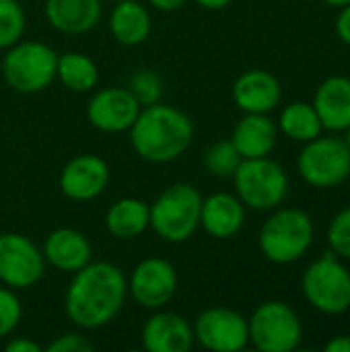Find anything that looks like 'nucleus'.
I'll return each mask as SVG.
<instances>
[{"label":"nucleus","instance_id":"obj_1","mask_svg":"<svg viewBox=\"0 0 350 352\" xmlns=\"http://www.w3.org/2000/svg\"><path fill=\"white\" fill-rule=\"evenodd\" d=\"M128 297V280L111 262H89L76 270L64 297L68 320L83 330H97L116 320Z\"/></svg>","mask_w":350,"mask_h":352},{"label":"nucleus","instance_id":"obj_2","mask_svg":"<svg viewBox=\"0 0 350 352\" xmlns=\"http://www.w3.org/2000/svg\"><path fill=\"white\" fill-rule=\"evenodd\" d=\"M194 138L190 118L173 105L153 103L140 109L130 128V142L136 155L151 163L179 159Z\"/></svg>","mask_w":350,"mask_h":352},{"label":"nucleus","instance_id":"obj_3","mask_svg":"<svg viewBox=\"0 0 350 352\" xmlns=\"http://www.w3.org/2000/svg\"><path fill=\"white\" fill-rule=\"evenodd\" d=\"M314 219L301 208H274L258 235L262 256L278 266L299 262L314 245Z\"/></svg>","mask_w":350,"mask_h":352},{"label":"nucleus","instance_id":"obj_4","mask_svg":"<svg viewBox=\"0 0 350 352\" xmlns=\"http://www.w3.org/2000/svg\"><path fill=\"white\" fill-rule=\"evenodd\" d=\"M202 200L192 184H173L151 204L149 227L167 243H184L200 227Z\"/></svg>","mask_w":350,"mask_h":352},{"label":"nucleus","instance_id":"obj_5","mask_svg":"<svg viewBox=\"0 0 350 352\" xmlns=\"http://www.w3.org/2000/svg\"><path fill=\"white\" fill-rule=\"evenodd\" d=\"M301 291L316 311L324 316H342L350 309V270L332 250H328L303 272Z\"/></svg>","mask_w":350,"mask_h":352},{"label":"nucleus","instance_id":"obj_6","mask_svg":"<svg viewBox=\"0 0 350 352\" xmlns=\"http://www.w3.org/2000/svg\"><path fill=\"white\" fill-rule=\"evenodd\" d=\"M235 196L245 208L266 212L278 208L289 194L287 171L270 157L241 159L233 173Z\"/></svg>","mask_w":350,"mask_h":352},{"label":"nucleus","instance_id":"obj_7","mask_svg":"<svg viewBox=\"0 0 350 352\" xmlns=\"http://www.w3.org/2000/svg\"><path fill=\"white\" fill-rule=\"evenodd\" d=\"M58 54L41 41H17L2 60L6 85L19 93H41L56 78Z\"/></svg>","mask_w":350,"mask_h":352},{"label":"nucleus","instance_id":"obj_8","mask_svg":"<svg viewBox=\"0 0 350 352\" xmlns=\"http://www.w3.org/2000/svg\"><path fill=\"white\" fill-rule=\"evenodd\" d=\"M301 179L318 190L342 186L350 177V148L340 136H318L303 144L297 157Z\"/></svg>","mask_w":350,"mask_h":352},{"label":"nucleus","instance_id":"obj_9","mask_svg":"<svg viewBox=\"0 0 350 352\" xmlns=\"http://www.w3.org/2000/svg\"><path fill=\"white\" fill-rule=\"evenodd\" d=\"M250 344L262 352H293L301 346L303 324L285 301L260 303L248 320Z\"/></svg>","mask_w":350,"mask_h":352},{"label":"nucleus","instance_id":"obj_10","mask_svg":"<svg viewBox=\"0 0 350 352\" xmlns=\"http://www.w3.org/2000/svg\"><path fill=\"white\" fill-rule=\"evenodd\" d=\"M45 270L43 252L21 233L0 235V283L12 291L35 287Z\"/></svg>","mask_w":350,"mask_h":352},{"label":"nucleus","instance_id":"obj_11","mask_svg":"<svg viewBox=\"0 0 350 352\" xmlns=\"http://www.w3.org/2000/svg\"><path fill=\"white\" fill-rule=\"evenodd\" d=\"M194 338L212 352H239L250 344L248 318L229 307L204 309L194 322Z\"/></svg>","mask_w":350,"mask_h":352},{"label":"nucleus","instance_id":"obj_12","mask_svg":"<svg viewBox=\"0 0 350 352\" xmlns=\"http://www.w3.org/2000/svg\"><path fill=\"white\" fill-rule=\"evenodd\" d=\"M175 291H177V272L173 264L163 258L142 260L134 268L128 280V293L144 309L165 307L173 299Z\"/></svg>","mask_w":350,"mask_h":352},{"label":"nucleus","instance_id":"obj_13","mask_svg":"<svg viewBox=\"0 0 350 352\" xmlns=\"http://www.w3.org/2000/svg\"><path fill=\"white\" fill-rule=\"evenodd\" d=\"M140 109H142L140 103L128 91V87L126 89L107 87L91 97L87 105V118L97 130L116 134V132L130 130Z\"/></svg>","mask_w":350,"mask_h":352},{"label":"nucleus","instance_id":"obj_14","mask_svg":"<svg viewBox=\"0 0 350 352\" xmlns=\"http://www.w3.org/2000/svg\"><path fill=\"white\" fill-rule=\"evenodd\" d=\"M109 184V167L97 155H76L60 173V192L74 202L97 198Z\"/></svg>","mask_w":350,"mask_h":352},{"label":"nucleus","instance_id":"obj_15","mask_svg":"<svg viewBox=\"0 0 350 352\" xmlns=\"http://www.w3.org/2000/svg\"><path fill=\"white\" fill-rule=\"evenodd\" d=\"M231 95L243 113H270L281 103L283 87L272 72L256 68L237 76Z\"/></svg>","mask_w":350,"mask_h":352},{"label":"nucleus","instance_id":"obj_16","mask_svg":"<svg viewBox=\"0 0 350 352\" xmlns=\"http://www.w3.org/2000/svg\"><path fill=\"white\" fill-rule=\"evenodd\" d=\"M142 349L149 352H188L196 338L186 318L173 311H159L146 320L140 334Z\"/></svg>","mask_w":350,"mask_h":352},{"label":"nucleus","instance_id":"obj_17","mask_svg":"<svg viewBox=\"0 0 350 352\" xmlns=\"http://www.w3.org/2000/svg\"><path fill=\"white\" fill-rule=\"evenodd\" d=\"M41 252H43L45 262L52 268H56L60 272H70V274L85 268L93 256L89 239L80 231L68 229V227L52 231L45 237Z\"/></svg>","mask_w":350,"mask_h":352},{"label":"nucleus","instance_id":"obj_18","mask_svg":"<svg viewBox=\"0 0 350 352\" xmlns=\"http://www.w3.org/2000/svg\"><path fill=\"white\" fill-rule=\"evenodd\" d=\"M311 103L322 120L324 130L344 132L350 126V76H328L316 89Z\"/></svg>","mask_w":350,"mask_h":352},{"label":"nucleus","instance_id":"obj_19","mask_svg":"<svg viewBox=\"0 0 350 352\" xmlns=\"http://www.w3.org/2000/svg\"><path fill=\"white\" fill-rule=\"evenodd\" d=\"M245 223L243 202L227 192H217L202 200L200 227L217 239H229L241 231Z\"/></svg>","mask_w":350,"mask_h":352},{"label":"nucleus","instance_id":"obj_20","mask_svg":"<svg viewBox=\"0 0 350 352\" xmlns=\"http://www.w3.org/2000/svg\"><path fill=\"white\" fill-rule=\"evenodd\" d=\"M47 23L66 35H83L97 27L103 14L101 0H45Z\"/></svg>","mask_w":350,"mask_h":352},{"label":"nucleus","instance_id":"obj_21","mask_svg":"<svg viewBox=\"0 0 350 352\" xmlns=\"http://www.w3.org/2000/svg\"><path fill=\"white\" fill-rule=\"evenodd\" d=\"M278 140V126L268 118V113H245L231 136V142L239 151L241 159L268 157Z\"/></svg>","mask_w":350,"mask_h":352},{"label":"nucleus","instance_id":"obj_22","mask_svg":"<svg viewBox=\"0 0 350 352\" xmlns=\"http://www.w3.org/2000/svg\"><path fill=\"white\" fill-rule=\"evenodd\" d=\"M153 29L151 12L136 0H118L109 14V31L118 43L134 47L149 39Z\"/></svg>","mask_w":350,"mask_h":352},{"label":"nucleus","instance_id":"obj_23","mask_svg":"<svg viewBox=\"0 0 350 352\" xmlns=\"http://www.w3.org/2000/svg\"><path fill=\"white\" fill-rule=\"evenodd\" d=\"M151 206L138 198H122L105 212V227L109 235L122 241H132L149 229Z\"/></svg>","mask_w":350,"mask_h":352},{"label":"nucleus","instance_id":"obj_24","mask_svg":"<svg viewBox=\"0 0 350 352\" xmlns=\"http://www.w3.org/2000/svg\"><path fill=\"white\" fill-rule=\"evenodd\" d=\"M276 126L287 138L301 142V144L322 136V132H324L322 120H320L314 103H307V101H293V103L285 105L278 116Z\"/></svg>","mask_w":350,"mask_h":352},{"label":"nucleus","instance_id":"obj_25","mask_svg":"<svg viewBox=\"0 0 350 352\" xmlns=\"http://www.w3.org/2000/svg\"><path fill=\"white\" fill-rule=\"evenodd\" d=\"M56 78L74 93H87L97 87L99 68L89 56L80 52H66L58 54Z\"/></svg>","mask_w":350,"mask_h":352},{"label":"nucleus","instance_id":"obj_26","mask_svg":"<svg viewBox=\"0 0 350 352\" xmlns=\"http://www.w3.org/2000/svg\"><path fill=\"white\" fill-rule=\"evenodd\" d=\"M239 163L241 155L231 140H219L210 144L204 153V167L210 175L217 177H233Z\"/></svg>","mask_w":350,"mask_h":352},{"label":"nucleus","instance_id":"obj_27","mask_svg":"<svg viewBox=\"0 0 350 352\" xmlns=\"http://www.w3.org/2000/svg\"><path fill=\"white\" fill-rule=\"evenodd\" d=\"M25 23V12L17 0H0V50H8L23 37Z\"/></svg>","mask_w":350,"mask_h":352},{"label":"nucleus","instance_id":"obj_28","mask_svg":"<svg viewBox=\"0 0 350 352\" xmlns=\"http://www.w3.org/2000/svg\"><path fill=\"white\" fill-rule=\"evenodd\" d=\"M128 91L136 97L140 107H146V105L159 103L163 95V82L153 70H138L132 74L128 82Z\"/></svg>","mask_w":350,"mask_h":352},{"label":"nucleus","instance_id":"obj_29","mask_svg":"<svg viewBox=\"0 0 350 352\" xmlns=\"http://www.w3.org/2000/svg\"><path fill=\"white\" fill-rule=\"evenodd\" d=\"M326 237H328V248L340 260H350V204L334 214V219L328 225Z\"/></svg>","mask_w":350,"mask_h":352},{"label":"nucleus","instance_id":"obj_30","mask_svg":"<svg viewBox=\"0 0 350 352\" xmlns=\"http://www.w3.org/2000/svg\"><path fill=\"white\" fill-rule=\"evenodd\" d=\"M23 316V307L19 297L12 293V289L0 287V340L10 336Z\"/></svg>","mask_w":350,"mask_h":352},{"label":"nucleus","instance_id":"obj_31","mask_svg":"<svg viewBox=\"0 0 350 352\" xmlns=\"http://www.w3.org/2000/svg\"><path fill=\"white\" fill-rule=\"evenodd\" d=\"M43 351L47 352H93L95 351V344L78 334V332H66V334H60L58 338H54Z\"/></svg>","mask_w":350,"mask_h":352},{"label":"nucleus","instance_id":"obj_32","mask_svg":"<svg viewBox=\"0 0 350 352\" xmlns=\"http://www.w3.org/2000/svg\"><path fill=\"white\" fill-rule=\"evenodd\" d=\"M334 27H336V35H338V39H340L344 45H349L350 47V4L342 6V8H338V16H336Z\"/></svg>","mask_w":350,"mask_h":352},{"label":"nucleus","instance_id":"obj_33","mask_svg":"<svg viewBox=\"0 0 350 352\" xmlns=\"http://www.w3.org/2000/svg\"><path fill=\"white\" fill-rule=\"evenodd\" d=\"M6 352H41L43 346H39L35 340L31 338H12L6 346Z\"/></svg>","mask_w":350,"mask_h":352},{"label":"nucleus","instance_id":"obj_34","mask_svg":"<svg viewBox=\"0 0 350 352\" xmlns=\"http://www.w3.org/2000/svg\"><path fill=\"white\" fill-rule=\"evenodd\" d=\"M326 352H350V336H334L326 342Z\"/></svg>","mask_w":350,"mask_h":352},{"label":"nucleus","instance_id":"obj_35","mask_svg":"<svg viewBox=\"0 0 350 352\" xmlns=\"http://www.w3.org/2000/svg\"><path fill=\"white\" fill-rule=\"evenodd\" d=\"M151 6H155L157 10H163V12H175L179 8L186 6L188 0H149Z\"/></svg>","mask_w":350,"mask_h":352},{"label":"nucleus","instance_id":"obj_36","mask_svg":"<svg viewBox=\"0 0 350 352\" xmlns=\"http://www.w3.org/2000/svg\"><path fill=\"white\" fill-rule=\"evenodd\" d=\"M202 8H206V10H223V8H227L233 0H196Z\"/></svg>","mask_w":350,"mask_h":352},{"label":"nucleus","instance_id":"obj_37","mask_svg":"<svg viewBox=\"0 0 350 352\" xmlns=\"http://www.w3.org/2000/svg\"><path fill=\"white\" fill-rule=\"evenodd\" d=\"M322 2L328 4V6H332V8H342V6L350 4V0H322Z\"/></svg>","mask_w":350,"mask_h":352},{"label":"nucleus","instance_id":"obj_38","mask_svg":"<svg viewBox=\"0 0 350 352\" xmlns=\"http://www.w3.org/2000/svg\"><path fill=\"white\" fill-rule=\"evenodd\" d=\"M344 134H347V136H344V140H347V144H349V148H350V126L344 130Z\"/></svg>","mask_w":350,"mask_h":352},{"label":"nucleus","instance_id":"obj_39","mask_svg":"<svg viewBox=\"0 0 350 352\" xmlns=\"http://www.w3.org/2000/svg\"><path fill=\"white\" fill-rule=\"evenodd\" d=\"M113 2H118V0H113Z\"/></svg>","mask_w":350,"mask_h":352}]
</instances>
